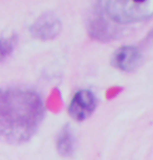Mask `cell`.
Listing matches in <instances>:
<instances>
[{
  "label": "cell",
  "mask_w": 153,
  "mask_h": 160,
  "mask_svg": "<svg viewBox=\"0 0 153 160\" xmlns=\"http://www.w3.org/2000/svg\"><path fill=\"white\" fill-rule=\"evenodd\" d=\"M44 115V102L37 92L25 88L0 89V139L22 143L31 139Z\"/></svg>",
  "instance_id": "6da1fadb"
},
{
  "label": "cell",
  "mask_w": 153,
  "mask_h": 160,
  "mask_svg": "<svg viewBox=\"0 0 153 160\" xmlns=\"http://www.w3.org/2000/svg\"><path fill=\"white\" fill-rule=\"evenodd\" d=\"M104 8L116 22L133 23L153 16V0H104Z\"/></svg>",
  "instance_id": "7a4b0ae2"
},
{
  "label": "cell",
  "mask_w": 153,
  "mask_h": 160,
  "mask_svg": "<svg viewBox=\"0 0 153 160\" xmlns=\"http://www.w3.org/2000/svg\"><path fill=\"white\" fill-rule=\"evenodd\" d=\"M95 107L97 99L94 93L89 90H80L71 98L68 106V112L74 120L82 122L94 113Z\"/></svg>",
  "instance_id": "3957f363"
},
{
  "label": "cell",
  "mask_w": 153,
  "mask_h": 160,
  "mask_svg": "<svg viewBox=\"0 0 153 160\" xmlns=\"http://www.w3.org/2000/svg\"><path fill=\"white\" fill-rule=\"evenodd\" d=\"M61 31V23L54 15H42L36 22L33 24L31 32L34 37L41 40H50L54 39Z\"/></svg>",
  "instance_id": "277c9868"
},
{
  "label": "cell",
  "mask_w": 153,
  "mask_h": 160,
  "mask_svg": "<svg viewBox=\"0 0 153 160\" xmlns=\"http://www.w3.org/2000/svg\"><path fill=\"white\" fill-rule=\"evenodd\" d=\"M142 56L137 48L133 46H124L115 51L112 63L115 67L123 71H132L140 65Z\"/></svg>",
  "instance_id": "5b68a950"
},
{
  "label": "cell",
  "mask_w": 153,
  "mask_h": 160,
  "mask_svg": "<svg viewBox=\"0 0 153 160\" xmlns=\"http://www.w3.org/2000/svg\"><path fill=\"white\" fill-rule=\"evenodd\" d=\"M57 149L62 156H70L74 150V138L70 128L65 126L57 139Z\"/></svg>",
  "instance_id": "8992f818"
},
{
  "label": "cell",
  "mask_w": 153,
  "mask_h": 160,
  "mask_svg": "<svg viewBox=\"0 0 153 160\" xmlns=\"http://www.w3.org/2000/svg\"><path fill=\"white\" fill-rule=\"evenodd\" d=\"M15 45H16L15 37L4 38L0 40V62L11 55L15 48Z\"/></svg>",
  "instance_id": "52a82bcc"
}]
</instances>
